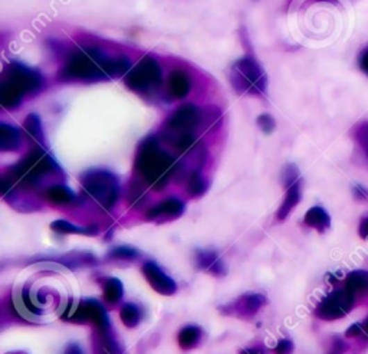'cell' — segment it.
Instances as JSON below:
<instances>
[{
	"label": "cell",
	"instance_id": "obj_35",
	"mask_svg": "<svg viewBox=\"0 0 368 354\" xmlns=\"http://www.w3.org/2000/svg\"><path fill=\"white\" fill-rule=\"evenodd\" d=\"M242 354H260L258 350H244Z\"/></svg>",
	"mask_w": 368,
	"mask_h": 354
},
{
	"label": "cell",
	"instance_id": "obj_25",
	"mask_svg": "<svg viewBox=\"0 0 368 354\" xmlns=\"http://www.w3.org/2000/svg\"><path fill=\"white\" fill-rule=\"evenodd\" d=\"M119 319L126 327H135L141 321V311L134 304H126L119 311Z\"/></svg>",
	"mask_w": 368,
	"mask_h": 354
},
{
	"label": "cell",
	"instance_id": "obj_13",
	"mask_svg": "<svg viewBox=\"0 0 368 354\" xmlns=\"http://www.w3.org/2000/svg\"><path fill=\"white\" fill-rule=\"evenodd\" d=\"M192 90V82L187 75L183 70H176L169 75V84L167 91L172 98L183 99L189 95Z\"/></svg>",
	"mask_w": 368,
	"mask_h": 354
},
{
	"label": "cell",
	"instance_id": "obj_2",
	"mask_svg": "<svg viewBox=\"0 0 368 354\" xmlns=\"http://www.w3.org/2000/svg\"><path fill=\"white\" fill-rule=\"evenodd\" d=\"M135 170L154 191H161L177 172V161L161 147L156 137H147L137 149Z\"/></svg>",
	"mask_w": 368,
	"mask_h": 354
},
{
	"label": "cell",
	"instance_id": "obj_9",
	"mask_svg": "<svg viewBox=\"0 0 368 354\" xmlns=\"http://www.w3.org/2000/svg\"><path fill=\"white\" fill-rule=\"evenodd\" d=\"M354 301L356 297L345 288L334 291V293H331L328 297H325L321 301L317 308V316L326 321L342 319L351 311V308L354 307Z\"/></svg>",
	"mask_w": 368,
	"mask_h": 354
},
{
	"label": "cell",
	"instance_id": "obj_19",
	"mask_svg": "<svg viewBox=\"0 0 368 354\" xmlns=\"http://www.w3.org/2000/svg\"><path fill=\"white\" fill-rule=\"evenodd\" d=\"M345 289L357 296H368V273L367 271H354L345 280Z\"/></svg>",
	"mask_w": 368,
	"mask_h": 354
},
{
	"label": "cell",
	"instance_id": "obj_15",
	"mask_svg": "<svg viewBox=\"0 0 368 354\" xmlns=\"http://www.w3.org/2000/svg\"><path fill=\"white\" fill-rule=\"evenodd\" d=\"M196 262L200 269L206 271V273L209 274L219 275V277L226 274V269H224L223 262L219 259V257L215 252L199 251L196 254Z\"/></svg>",
	"mask_w": 368,
	"mask_h": 354
},
{
	"label": "cell",
	"instance_id": "obj_6",
	"mask_svg": "<svg viewBox=\"0 0 368 354\" xmlns=\"http://www.w3.org/2000/svg\"><path fill=\"white\" fill-rule=\"evenodd\" d=\"M84 193L94 199L102 209L110 211L118 202L119 184L118 179L108 170L92 169L81 176Z\"/></svg>",
	"mask_w": 368,
	"mask_h": 354
},
{
	"label": "cell",
	"instance_id": "obj_1",
	"mask_svg": "<svg viewBox=\"0 0 368 354\" xmlns=\"http://www.w3.org/2000/svg\"><path fill=\"white\" fill-rule=\"evenodd\" d=\"M131 70V62L126 56L111 58L97 48H78L68 56L59 79L64 82H98L118 77H126Z\"/></svg>",
	"mask_w": 368,
	"mask_h": 354
},
{
	"label": "cell",
	"instance_id": "obj_14",
	"mask_svg": "<svg viewBox=\"0 0 368 354\" xmlns=\"http://www.w3.org/2000/svg\"><path fill=\"white\" fill-rule=\"evenodd\" d=\"M265 304V297L259 294H249L239 298L235 304H232V309L237 312L239 317H249L258 312V309Z\"/></svg>",
	"mask_w": 368,
	"mask_h": 354
},
{
	"label": "cell",
	"instance_id": "obj_23",
	"mask_svg": "<svg viewBox=\"0 0 368 354\" xmlns=\"http://www.w3.org/2000/svg\"><path fill=\"white\" fill-rule=\"evenodd\" d=\"M201 339V330L196 325H187V327H184L181 331H180V335H178V344L181 348H193L199 344Z\"/></svg>",
	"mask_w": 368,
	"mask_h": 354
},
{
	"label": "cell",
	"instance_id": "obj_8",
	"mask_svg": "<svg viewBox=\"0 0 368 354\" xmlns=\"http://www.w3.org/2000/svg\"><path fill=\"white\" fill-rule=\"evenodd\" d=\"M203 111L194 104H184L178 107L166 121V133L162 134L166 140L194 134V131L203 124Z\"/></svg>",
	"mask_w": 368,
	"mask_h": 354
},
{
	"label": "cell",
	"instance_id": "obj_12",
	"mask_svg": "<svg viewBox=\"0 0 368 354\" xmlns=\"http://www.w3.org/2000/svg\"><path fill=\"white\" fill-rule=\"evenodd\" d=\"M183 212H184V203L177 198H170L156 204L154 207H151L146 216L150 220H156L160 218L176 219V218H180Z\"/></svg>",
	"mask_w": 368,
	"mask_h": 354
},
{
	"label": "cell",
	"instance_id": "obj_33",
	"mask_svg": "<svg viewBox=\"0 0 368 354\" xmlns=\"http://www.w3.org/2000/svg\"><path fill=\"white\" fill-rule=\"evenodd\" d=\"M64 354H84V351L78 344H68Z\"/></svg>",
	"mask_w": 368,
	"mask_h": 354
},
{
	"label": "cell",
	"instance_id": "obj_7",
	"mask_svg": "<svg viewBox=\"0 0 368 354\" xmlns=\"http://www.w3.org/2000/svg\"><path fill=\"white\" fill-rule=\"evenodd\" d=\"M124 82L128 90L137 94H151L162 84L161 67L153 56L146 55L126 74Z\"/></svg>",
	"mask_w": 368,
	"mask_h": 354
},
{
	"label": "cell",
	"instance_id": "obj_10",
	"mask_svg": "<svg viewBox=\"0 0 368 354\" xmlns=\"http://www.w3.org/2000/svg\"><path fill=\"white\" fill-rule=\"evenodd\" d=\"M65 319L76 323H91L99 331L110 330V320L107 312L104 307L95 300H85L83 303H79V305L74 308L71 314Z\"/></svg>",
	"mask_w": 368,
	"mask_h": 354
},
{
	"label": "cell",
	"instance_id": "obj_34",
	"mask_svg": "<svg viewBox=\"0 0 368 354\" xmlns=\"http://www.w3.org/2000/svg\"><path fill=\"white\" fill-rule=\"evenodd\" d=\"M360 235L365 239H368V219H365L362 223H361V227H360Z\"/></svg>",
	"mask_w": 368,
	"mask_h": 354
},
{
	"label": "cell",
	"instance_id": "obj_16",
	"mask_svg": "<svg viewBox=\"0 0 368 354\" xmlns=\"http://www.w3.org/2000/svg\"><path fill=\"white\" fill-rule=\"evenodd\" d=\"M20 145V131L6 122L0 124V150L16 152Z\"/></svg>",
	"mask_w": 368,
	"mask_h": 354
},
{
	"label": "cell",
	"instance_id": "obj_30",
	"mask_svg": "<svg viewBox=\"0 0 368 354\" xmlns=\"http://www.w3.org/2000/svg\"><path fill=\"white\" fill-rule=\"evenodd\" d=\"M358 141L361 144V147L364 149L365 154L368 156V122L362 124L358 131Z\"/></svg>",
	"mask_w": 368,
	"mask_h": 354
},
{
	"label": "cell",
	"instance_id": "obj_5",
	"mask_svg": "<svg viewBox=\"0 0 368 354\" xmlns=\"http://www.w3.org/2000/svg\"><path fill=\"white\" fill-rule=\"evenodd\" d=\"M229 81L239 95H265L268 88V78L259 62L246 55L237 59L231 68Z\"/></svg>",
	"mask_w": 368,
	"mask_h": 354
},
{
	"label": "cell",
	"instance_id": "obj_18",
	"mask_svg": "<svg viewBox=\"0 0 368 354\" xmlns=\"http://www.w3.org/2000/svg\"><path fill=\"white\" fill-rule=\"evenodd\" d=\"M301 200V186H299V182L291 184L288 187V191H286V195H285V199L279 207V211L276 214V218L279 220H283L288 218V215L292 212L294 207L299 203Z\"/></svg>",
	"mask_w": 368,
	"mask_h": 354
},
{
	"label": "cell",
	"instance_id": "obj_32",
	"mask_svg": "<svg viewBox=\"0 0 368 354\" xmlns=\"http://www.w3.org/2000/svg\"><path fill=\"white\" fill-rule=\"evenodd\" d=\"M360 67L368 75V48L360 56Z\"/></svg>",
	"mask_w": 368,
	"mask_h": 354
},
{
	"label": "cell",
	"instance_id": "obj_21",
	"mask_svg": "<svg viewBox=\"0 0 368 354\" xmlns=\"http://www.w3.org/2000/svg\"><path fill=\"white\" fill-rule=\"evenodd\" d=\"M45 198L53 204H72L76 200V196L71 189L62 184L51 186L45 192Z\"/></svg>",
	"mask_w": 368,
	"mask_h": 354
},
{
	"label": "cell",
	"instance_id": "obj_3",
	"mask_svg": "<svg viewBox=\"0 0 368 354\" xmlns=\"http://www.w3.org/2000/svg\"><path fill=\"white\" fill-rule=\"evenodd\" d=\"M44 86V78L36 70L20 62H10L0 77V104L6 110H15L24 98L35 95Z\"/></svg>",
	"mask_w": 368,
	"mask_h": 354
},
{
	"label": "cell",
	"instance_id": "obj_26",
	"mask_svg": "<svg viewBox=\"0 0 368 354\" xmlns=\"http://www.w3.org/2000/svg\"><path fill=\"white\" fill-rule=\"evenodd\" d=\"M206 189H208L206 180H204V177L200 175V172L192 173V176L189 177V182H187V191H189V193L192 196H194V198H199V196L204 195Z\"/></svg>",
	"mask_w": 368,
	"mask_h": 354
},
{
	"label": "cell",
	"instance_id": "obj_29",
	"mask_svg": "<svg viewBox=\"0 0 368 354\" xmlns=\"http://www.w3.org/2000/svg\"><path fill=\"white\" fill-rule=\"evenodd\" d=\"M282 180H283L286 187H290L291 184L298 182V170H296V168H295L294 164L286 166L283 173H282Z\"/></svg>",
	"mask_w": 368,
	"mask_h": 354
},
{
	"label": "cell",
	"instance_id": "obj_22",
	"mask_svg": "<svg viewBox=\"0 0 368 354\" xmlns=\"http://www.w3.org/2000/svg\"><path fill=\"white\" fill-rule=\"evenodd\" d=\"M51 229L53 232L62 234V235H87V236H91V235L98 234L97 227H79V226H75L74 223H69V222L62 220V219L52 222Z\"/></svg>",
	"mask_w": 368,
	"mask_h": 354
},
{
	"label": "cell",
	"instance_id": "obj_4",
	"mask_svg": "<svg viewBox=\"0 0 368 354\" xmlns=\"http://www.w3.org/2000/svg\"><path fill=\"white\" fill-rule=\"evenodd\" d=\"M59 166L44 147H37L10 169L3 179L5 192L9 187H36L47 176L58 173Z\"/></svg>",
	"mask_w": 368,
	"mask_h": 354
},
{
	"label": "cell",
	"instance_id": "obj_36",
	"mask_svg": "<svg viewBox=\"0 0 368 354\" xmlns=\"http://www.w3.org/2000/svg\"><path fill=\"white\" fill-rule=\"evenodd\" d=\"M364 328H365V331H367V332H368V321H367V323H365V325H364Z\"/></svg>",
	"mask_w": 368,
	"mask_h": 354
},
{
	"label": "cell",
	"instance_id": "obj_24",
	"mask_svg": "<svg viewBox=\"0 0 368 354\" xmlns=\"http://www.w3.org/2000/svg\"><path fill=\"white\" fill-rule=\"evenodd\" d=\"M122 294H124V287L121 281L117 278H110L104 287V297L110 304H117L121 301Z\"/></svg>",
	"mask_w": 368,
	"mask_h": 354
},
{
	"label": "cell",
	"instance_id": "obj_20",
	"mask_svg": "<svg viewBox=\"0 0 368 354\" xmlns=\"http://www.w3.org/2000/svg\"><path fill=\"white\" fill-rule=\"evenodd\" d=\"M305 225H308L310 227L317 229L319 232H325L326 229L330 227L331 225V219L330 215L326 214L321 206H314L311 209L306 212L305 218H303Z\"/></svg>",
	"mask_w": 368,
	"mask_h": 354
},
{
	"label": "cell",
	"instance_id": "obj_11",
	"mask_svg": "<svg viewBox=\"0 0 368 354\" xmlns=\"http://www.w3.org/2000/svg\"><path fill=\"white\" fill-rule=\"evenodd\" d=\"M142 274H144L147 282L153 287V289L161 296H173L177 291V284L154 262H147L142 265Z\"/></svg>",
	"mask_w": 368,
	"mask_h": 354
},
{
	"label": "cell",
	"instance_id": "obj_28",
	"mask_svg": "<svg viewBox=\"0 0 368 354\" xmlns=\"http://www.w3.org/2000/svg\"><path fill=\"white\" fill-rule=\"evenodd\" d=\"M256 122L259 129L265 133V134H271L275 127H276V122L274 120V117L271 114H260L258 118H256Z\"/></svg>",
	"mask_w": 368,
	"mask_h": 354
},
{
	"label": "cell",
	"instance_id": "obj_27",
	"mask_svg": "<svg viewBox=\"0 0 368 354\" xmlns=\"http://www.w3.org/2000/svg\"><path fill=\"white\" fill-rule=\"evenodd\" d=\"M108 257L111 259H117V261H134V259H137L140 257V254H138V251H135V249H133V248L118 246V248L112 249Z\"/></svg>",
	"mask_w": 368,
	"mask_h": 354
},
{
	"label": "cell",
	"instance_id": "obj_17",
	"mask_svg": "<svg viewBox=\"0 0 368 354\" xmlns=\"http://www.w3.org/2000/svg\"><path fill=\"white\" fill-rule=\"evenodd\" d=\"M24 129L26 134L37 144V147L45 149V134H44V127L40 117L36 113H31L25 121H24Z\"/></svg>",
	"mask_w": 368,
	"mask_h": 354
},
{
	"label": "cell",
	"instance_id": "obj_31",
	"mask_svg": "<svg viewBox=\"0 0 368 354\" xmlns=\"http://www.w3.org/2000/svg\"><path fill=\"white\" fill-rule=\"evenodd\" d=\"M292 351H294V344L291 340H281L275 348V354H291Z\"/></svg>",
	"mask_w": 368,
	"mask_h": 354
}]
</instances>
